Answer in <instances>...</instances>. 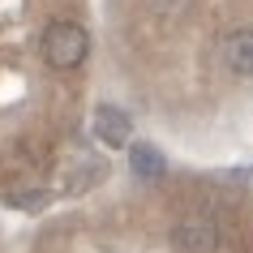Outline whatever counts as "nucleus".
Instances as JSON below:
<instances>
[{"label":"nucleus","instance_id":"f257e3e1","mask_svg":"<svg viewBox=\"0 0 253 253\" xmlns=\"http://www.w3.org/2000/svg\"><path fill=\"white\" fill-rule=\"evenodd\" d=\"M43 60L52 69H60V73H69V69H78L82 60H86V52H90V35L78 26V22H52V26L43 30Z\"/></svg>","mask_w":253,"mask_h":253},{"label":"nucleus","instance_id":"f03ea898","mask_svg":"<svg viewBox=\"0 0 253 253\" xmlns=\"http://www.w3.org/2000/svg\"><path fill=\"white\" fill-rule=\"evenodd\" d=\"M219 240H223V232H219V223L211 214H189V219H180L172 227V249H180V253H214Z\"/></svg>","mask_w":253,"mask_h":253},{"label":"nucleus","instance_id":"0eeeda50","mask_svg":"<svg viewBox=\"0 0 253 253\" xmlns=\"http://www.w3.org/2000/svg\"><path fill=\"white\" fill-rule=\"evenodd\" d=\"M13 206H43V202H47V193H13Z\"/></svg>","mask_w":253,"mask_h":253},{"label":"nucleus","instance_id":"7ed1b4c3","mask_svg":"<svg viewBox=\"0 0 253 253\" xmlns=\"http://www.w3.org/2000/svg\"><path fill=\"white\" fill-rule=\"evenodd\" d=\"M223 65L236 78H253V26H240L223 39Z\"/></svg>","mask_w":253,"mask_h":253},{"label":"nucleus","instance_id":"20e7f679","mask_svg":"<svg viewBox=\"0 0 253 253\" xmlns=\"http://www.w3.org/2000/svg\"><path fill=\"white\" fill-rule=\"evenodd\" d=\"M94 133H99L103 146H129L133 125H129V116H125L120 107H99V112H94Z\"/></svg>","mask_w":253,"mask_h":253},{"label":"nucleus","instance_id":"423d86ee","mask_svg":"<svg viewBox=\"0 0 253 253\" xmlns=\"http://www.w3.org/2000/svg\"><path fill=\"white\" fill-rule=\"evenodd\" d=\"M189 4H193V0H146V9L155 17H185Z\"/></svg>","mask_w":253,"mask_h":253},{"label":"nucleus","instance_id":"39448f33","mask_svg":"<svg viewBox=\"0 0 253 253\" xmlns=\"http://www.w3.org/2000/svg\"><path fill=\"white\" fill-rule=\"evenodd\" d=\"M129 168H133V176L146 180V185H159L163 176H168V159H163L155 146H146V142H137V146L129 150Z\"/></svg>","mask_w":253,"mask_h":253}]
</instances>
